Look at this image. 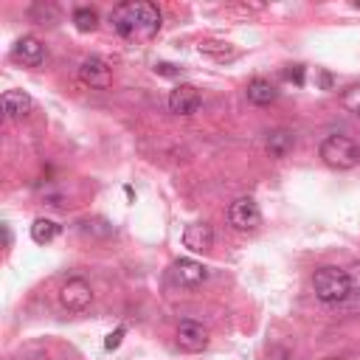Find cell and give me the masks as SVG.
Returning <instances> with one entry per match:
<instances>
[{
    "label": "cell",
    "instance_id": "44dd1931",
    "mask_svg": "<svg viewBox=\"0 0 360 360\" xmlns=\"http://www.w3.org/2000/svg\"><path fill=\"white\" fill-rule=\"evenodd\" d=\"M349 278H352V292H360V262L349 267Z\"/></svg>",
    "mask_w": 360,
    "mask_h": 360
},
{
    "label": "cell",
    "instance_id": "603a6c76",
    "mask_svg": "<svg viewBox=\"0 0 360 360\" xmlns=\"http://www.w3.org/2000/svg\"><path fill=\"white\" fill-rule=\"evenodd\" d=\"M287 79H290V82H295V84H301V82H304V68H301V65H295L292 70H287Z\"/></svg>",
    "mask_w": 360,
    "mask_h": 360
},
{
    "label": "cell",
    "instance_id": "d6986e66",
    "mask_svg": "<svg viewBox=\"0 0 360 360\" xmlns=\"http://www.w3.org/2000/svg\"><path fill=\"white\" fill-rule=\"evenodd\" d=\"M31 17H34V20H39L42 25H45V22L51 25V22L56 20V8H53L51 3H48V6H42V3H37V6H31Z\"/></svg>",
    "mask_w": 360,
    "mask_h": 360
},
{
    "label": "cell",
    "instance_id": "ba28073f",
    "mask_svg": "<svg viewBox=\"0 0 360 360\" xmlns=\"http://www.w3.org/2000/svg\"><path fill=\"white\" fill-rule=\"evenodd\" d=\"M177 346L183 352H202L208 346V329L200 323V321H180L177 323Z\"/></svg>",
    "mask_w": 360,
    "mask_h": 360
},
{
    "label": "cell",
    "instance_id": "2e32d148",
    "mask_svg": "<svg viewBox=\"0 0 360 360\" xmlns=\"http://www.w3.org/2000/svg\"><path fill=\"white\" fill-rule=\"evenodd\" d=\"M79 231L87 233V236H98V239L115 233V228H112L107 219H82V222H79Z\"/></svg>",
    "mask_w": 360,
    "mask_h": 360
},
{
    "label": "cell",
    "instance_id": "9c48e42d",
    "mask_svg": "<svg viewBox=\"0 0 360 360\" xmlns=\"http://www.w3.org/2000/svg\"><path fill=\"white\" fill-rule=\"evenodd\" d=\"M79 79H82L84 84H90V87L104 90V87L112 84V70H110V65H107L104 59L87 56V59H82V65H79Z\"/></svg>",
    "mask_w": 360,
    "mask_h": 360
},
{
    "label": "cell",
    "instance_id": "5b68a950",
    "mask_svg": "<svg viewBox=\"0 0 360 360\" xmlns=\"http://www.w3.org/2000/svg\"><path fill=\"white\" fill-rule=\"evenodd\" d=\"M90 301H93V290H90V284H87L84 278H79V276L68 278V281L62 284V290H59V304H62L68 312H84V309L90 307Z\"/></svg>",
    "mask_w": 360,
    "mask_h": 360
},
{
    "label": "cell",
    "instance_id": "52a82bcc",
    "mask_svg": "<svg viewBox=\"0 0 360 360\" xmlns=\"http://www.w3.org/2000/svg\"><path fill=\"white\" fill-rule=\"evenodd\" d=\"M200 101H202L200 90L194 84H188V82L174 84V90L169 93V110L174 115H194L200 110Z\"/></svg>",
    "mask_w": 360,
    "mask_h": 360
},
{
    "label": "cell",
    "instance_id": "7a4b0ae2",
    "mask_svg": "<svg viewBox=\"0 0 360 360\" xmlns=\"http://www.w3.org/2000/svg\"><path fill=\"white\" fill-rule=\"evenodd\" d=\"M312 290L318 295V301L323 304H343L352 295V278L349 270L335 267V264H323L312 273Z\"/></svg>",
    "mask_w": 360,
    "mask_h": 360
},
{
    "label": "cell",
    "instance_id": "30bf717a",
    "mask_svg": "<svg viewBox=\"0 0 360 360\" xmlns=\"http://www.w3.org/2000/svg\"><path fill=\"white\" fill-rule=\"evenodd\" d=\"M11 56H14L17 62H22L25 68H39V65L45 62V45H42L37 37L25 34V37H20V39L14 42Z\"/></svg>",
    "mask_w": 360,
    "mask_h": 360
},
{
    "label": "cell",
    "instance_id": "8fae6325",
    "mask_svg": "<svg viewBox=\"0 0 360 360\" xmlns=\"http://www.w3.org/2000/svg\"><path fill=\"white\" fill-rule=\"evenodd\" d=\"M183 245L194 253H208L214 248V228L208 222H191L183 231Z\"/></svg>",
    "mask_w": 360,
    "mask_h": 360
},
{
    "label": "cell",
    "instance_id": "7402d4cb",
    "mask_svg": "<svg viewBox=\"0 0 360 360\" xmlns=\"http://www.w3.org/2000/svg\"><path fill=\"white\" fill-rule=\"evenodd\" d=\"M155 73H160V76H177L180 70H177V65H169V62H160V65H155Z\"/></svg>",
    "mask_w": 360,
    "mask_h": 360
},
{
    "label": "cell",
    "instance_id": "6da1fadb",
    "mask_svg": "<svg viewBox=\"0 0 360 360\" xmlns=\"http://www.w3.org/2000/svg\"><path fill=\"white\" fill-rule=\"evenodd\" d=\"M115 34L127 42H149L160 31V11L149 0H127L118 3L110 14Z\"/></svg>",
    "mask_w": 360,
    "mask_h": 360
},
{
    "label": "cell",
    "instance_id": "cb8c5ba5",
    "mask_svg": "<svg viewBox=\"0 0 360 360\" xmlns=\"http://www.w3.org/2000/svg\"><path fill=\"white\" fill-rule=\"evenodd\" d=\"M3 242H6V248H11V228L8 225H3Z\"/></svg>",
    "mask_w": 360,
    "mask_h": 360
},
{
    "label": "cell",
    "instance_id": "277c9868",
    "mask_svg": "<svg viewBox=\"0 0 360 360\" xmlns=\"http://www.w3.org/2000/svg\"><path fill=\"white\" fill-rule=\"evenodd\" d=\"M166 278H169L172 287L194 290V287H200L208 278V267L202 262H197V259H177V262L169 264Z\"/></svg>",
    "mask_w": 360,
    "mask_h": 360
},
{
    "label": "cell",
    "instance_id": "ac0fdd59",
    "mask_svg": "<svg viewBox=\"0 0 360 360\" xmlns=\"http://www.w3.org/2000/svg\"><path fill=\"white\" fill-rule=\"evenodd\" d=\"M340 104H343L352 115L360 118V84H349V87L340 93Z\"/></svg>",
    "mask_w": 360,
    "mask_h": 360
},
{
    "label": "cell",
    "instance_id": "8992f818",
    "mask_svg": "<svg viewBox=\"0 0 360 360\" xmlns=\"http://www.w3.org/2000/svg\"><path fill=\"white\" fill-rule=\"evenodd\" d=\"M228 222L236 228V231H256L259 222H262V211L256 205L253 197H239L228 205Z\"/></svg>",
    "mask_w": 360,
    "mask_h": 360
},
{
    "label": "cell",
    "instance_id": "e0dca14e",
    "mask_svg": "<svg viewBox=\"0 0 360 360\" xmlns=\"http://www.w3.org/2000/svg\"><path fill=\"white\" fill-rule=\"evenodd\" d=\"M73 25H76L79 31H96L98 14H96L90 6H79V8L73 11Z\"/></svg>",
    "mask_w": 360,
    "mask_h": 360
},
{
    "label": "cell",
    "instance_id": "5bb4252c",
    "mask_svg": "<svg viewBox=\"0 0 360 360\" xmlns=\"http://www.w3.org/2000/svg\"><path fill=\"white\" fill-rule=\"evenodd\" d=\"M292 146H295V135H292L290 129H273V132L267 135V152H270L273 158L290 155Z\"/></svg>",
    "mask_w": 360,
    "mask_h": 360
},
{
    "label": "cell",
    "instance_id": "9a60e30c",
    "mask_svg": "<svg viewBox=\"0 0 360 360\" xmlns=\"http://www.w3.org/2000/svg\"><path fill=\"white\" fill-rule=\"evenodd\" d=\"M56 236H59V225H56L53 219H48V217L34 219V225H31V239H34L37 245H48V242H53Z\"/></svg>",
    "mask_w": 360,
    "mask_h": 360
},
{
    "label": "cell",
    "instance_id": "4fadbf2b",
    "mask_svg": "<svg viewBox=\"0 0 360 360\" xmlns=\"http://www.w3.org/2000/svg\"><path fill=\"white\" fill-rule=\"evenodd\" d=\"M276 87L267 82V79H253L250 84H248V101L250 104H256V107H267V104H273L276 101Z\"/></svg>",
    "mask_w": 360,
    "mask_h": 360
},
{
    "label": "cell",
    "instance_id": "7c38bea8",
    "mask_svg": "<svg viewBox=\"0 0 360 360\" xmlns=\"http://www.w3.org/2000/svg\"><path fill=\"white\" fill-rule=\"evenodd\" d=\"M0 104H3L6 118H22L31 110L34 101H31V96L25 90H6L3 98H0Z\"/></svg>",
    "mask_w": 360,
    "mask_h": 360
},
{
    "label": "cell",
    "instance_id": "3957f363",
    "mask_svg": "<svg viewBox=\"0 0 360 360\" xmlns=\"http://www.w3.org/2000/svg\"><path fill=\"white\" fill-rule=\"evenodd\" d=\"M318 155L321 160L329 166V169H354L360 163V146L349 138V135H329L321 141L318 146Z\"/></svg>",
    "mask_w": 360,
    "mask_h": 360
},
{
    "label": "cell",
    "instance_id": "ffe728a7",
    "mask_svg": "<svg viewBox=\"0 0 360 360\" xmlns=\"http://www.w3.org/2000/svg\"><path fill=\"white\" fill-rule=\"evenodd\" d=\"M124 332H127L124 326H118L115 332H110V335H107V340H104V346H107V349H118V343H121V338H124Z\"/></svg>",
    "mask_w": 360,
    "mask_h": 360
}]
</instances>
